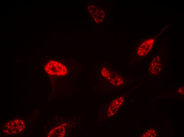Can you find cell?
Returning a JSON list of instances; mask_svg holds the SVG:
<instances>
[{
	"label": "cell",
	"mask_w": 184,
	"mask_h": 137,
	"mask_svg": "<svg viewBox=\"0 0 184 137\" xmlns=\"http://www.w3.org/2000/svg\"><path fill=\"white\" fill-rule=\"evenodd\" d=\"M25 127V123L24 121L16 119L5 124L3 128V131L7 135H16L22 131Z\"/></svg>",
	"instance_id": "1"
},
{
	"label": "cell",
	"mask_w": 184,
	"mask_h": 137,
	"mask_svg": "<svg viewBox=\"0 0 184 137\" xmlns=\"http://www.w3.org/2000/svg\"><path fill=\"white\" fill-rule=\"evenodd\" d=\"M154 42V40L153 39H148L144 42L138 48V54L141 56L147 55L152 48Z\"/></svg>",
	"instance_id": "2"
},
{
	"label": "cell",
	"mask_w": 184,
	"mask_h": 137,
	"mask_svg": "<svg viewBox=\"0 0 184 137\" xmlns=\"http://www.w3.org/2000/svg\"><path fill=\"white\" fill-rule=\"evenodd\" d=\"M161 69L160 58L157 56L151 61L149 69V72L152 74L157 75L160 73Z\"/></svg>",
	"instance_id": "3"
},
{
	"label": "cell",
	"mask_w": 184,
	"mask_h": 137,
	"mask_svg": "<svg viewBox=\"0 0 184 137\" xmlns=\"http://www.w3.org/2000/svg\"><path fill=\"white\" fill-rule=\"evenodd\" d=\"M101 73L102 75L105 77L108 78L111 76L110 72L106 68H103L102 69Z\"/></svg>",
	"instance_id": "4"
},
{
	"label": "cell",
	"mask_w": 184,
	"mask_h": 137,
	"mask_svg": "<svg viewBox=\"0 0 184 137\" xmlns=\"http://www.w3.org/2000/svg\"><path fill=\"white\" fill-rule=\"evenodd\" d=\"M149 133L150 136H154L153 134L154 135L155 134H156V131L153 129H151L149 130L148 132Z\"/></svg>",
	"instance_id": "5"
},
{
	"label": "cell",
	"mask_w": 184,
	"mask_h": 137,
	"mask_svg": "<svg viewBox=\"0 0 184 137\" xmlns=\"http://www.w3.org/2000/svg\"><path fill=\"white\" fill-rule=\"evenodd\" d=\"M178 92L181 94L183 95L184 94V87H181L177 89Z\"/></svg>",
	"instance_id": "6"
}]
</instances>
